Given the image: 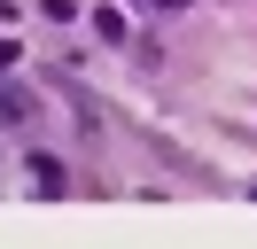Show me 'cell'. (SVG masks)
<instances>
[{
	"mask_svg": "<svg viewBox=\"0 0 257 249\" xmlns=\"http://www.w3.org/2000/svg\"><path fill=\"white\" fill-rule=\"evenodd\" d=\"M94 31H101V39H109V47H125V39H133V24H125V8H94Z\"/></svg>",
	"mask_w": 257,
	"mask_h": 249,
	"instance_id": "cell-2",
	"label": "cell"
},
{
	"mask_svg": "<svg viewBox=\"0 0 257 249\" xmlns=\"http://www.w3.org/2000/svg\"><path fill=\"white\" fill-rule=\"evenodd\" d=\"M156 8H187V0H156Z\"/></svg>",
	"mask_w": 257,
	"mask_h": 249,
	"instance_id": "cell-3",
	"label": "cell"
},
{
	"mask_svg": "<svg viewBox=\"0 0 257 249\" xmlns=\"http://www.w3.org/2000/svg\"><path fill=\"white\" fill-rule=\"evenodd\" d=\"M24 171H32V187H39V195H63V164H55V156H32Z\"/></svg>",
	"mask_w": 257,
	"mask_h": 249,
	"instance_id": "cell-1",
	"label": "cell"
}]
</instances>
